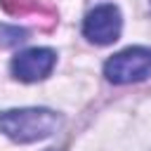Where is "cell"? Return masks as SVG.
Returning <instances> with one entry per match:
<instances>
[{"label":"cell","mask_w":151,"mask_h":151,"mask_svg":"<svg viewBox=\"0 0 151 151\" xmlns=\"http://www.w3.org/2000/svg\"><path fill=\"white\" fill-rule=\"evenodd\" d=\"M61 125V116L52 109H9L0 111V132L7 134L12 142L28 144L45 137H52Z\"/></svg>","instance_id":"6da1fadb"},{"label":"cell","mask_w":151,"mask_h":151,"mask_svg":"<svg viewBox=\"0 0 151 151\" xmlns=\"http://www.w3.org/2000/svg\"><path fill=\"white\" fill-rule=\"evenodd\" d=\"M104 76L113 85H127L151 78V47H127L104 64Z\"/></svg>","instance_id":"7a4b0ae2"},{"label":"cell","mask_w":151,"mask_h":151,"mask_svg":"<svg viewBox=\"0 0 151 151\" xmlns=\"http://www.w3.org/2000/svg\"><path fill=\"white\" fill-rule=\"evenodd\" d=\"M120 28L123 19L116 5H97L83 21V35L94 45H111L113 40H118Z\"/></svg>","instance_id":"3957f363"},{"label":"cell","mask_w":151,"mask_h":151,"mask_svg":"<svg viewBox=\"0 0 151 151\" xmlns=\"http://www.w3.org/2000/svg\"><path fill=\"white\" fill-rule=\"evenodd\" d=\"M54 64H57L54 50H50V47H31V50L19 52L12 59V73H14L17 80L35 83V80L47 78L52 73Z\"/></svg>","instance_id":"277c9868"},{"label":"cell","mask_w":151,"mask_h":151,"mask_svg":"<svg viewBox=\"0 0 151 151\" xmlns=\"http://www.w3.org/2000/svg\"><path fill=\"white\" fill-rule=\"evenodd\" d=\"M0 7L12 17H40L47 24L57 19L52 7H47L42 0H0Z\"/></svg>","instance_id":"5b68a950"},{"label":"cell","mask_w":151,"mask_h":151,"mask_svg":"<svg viewBox=\"0 0 151 151\" xmlns=\"http://www.w3.org/2000/svg\"><path fill=\"white\" fill-rule=\"evenodd\" d=\"M21 40H26V31H24V28L0 26V42H2V45H19Z\"/></svg>","instance_id":"8992f818"},{"label":"cell","mask_w":151,"mask_h":151,"mask_svg":"<svg viewBox=\"0 0 151 151\" xmlns=\"http://www.w3.org/2000/svg\"><path fill=\"white\" fill-rule=\"evenodd\" d=\"M47 151H54V149H47Z\"/></svg>","instance_id":"52a82bcc"}]
</instances>
